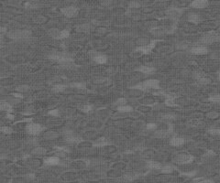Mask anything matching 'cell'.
I'll use <instances>...</instances> for the list:
<instances>
[{
	"label": "cell",
	"mask_w": 220,
	"mask_h": 183,
	"mask_svg": "<svg viewBox=\"0 0 220 183\" xmlns=\"http://www.w3.org/2000/svg\"><path fill=\"white\" fill-rule=\"evenodd\" d=\"M31 31L28 29H12L7 33L8 37L12 40H25L31 37Z\"/></svg>",
	"instance_id": "obj_1"
},
{
	"label": "cell",
	"mask_w": 220,
	"mask_h": 183,
	"mask_svg": "<svg viewBox=\"0 0 220 183\" xmlns=\"http://www.w3.org/2000/svg\"><path fill=\"white\" fill-rule=\"evenodd\" d=\"M194 157L192 156L191 154L181 153V154H177L176 156H174V158H173V161L178 165H187V164L192 163L194 161Z\"/></svg>",
	"instance_id": "obj_2"
},
{
	"label": "cell",
	"mask_w": 220,
	"mask_h": 183,
	"mask_svg": "<svg viewBox=\"0 0 220 183\" xmlns=\"http://www.w3.org/2000/svg\"><path fill=\"white\" fill-rule=\"evenodd\" d=\"M220 40V35L215 31H209L201 38V42L204 44H212Z\"/></svg>",
	"instance_id": "obj_3"
},
{
	"label": "cell",
	"mask_w": 220,
	"mask_h": 183,
	"mask_svg": "<svg viewBox=\"0 0 220 183\" xmlns=\"http://www.w3.org/2000/svg\"><path fill=\"white\" fill-rule=\"evenodd\" d=\"M25 129H26V132L29 135H30V136H37V135H40L42 132L43 127L40 124L29 123V124H27Z\"/></svg>",
	"instance_id": "obj_4"
},
{
	"label": "cell",
	"mask_w": 220,
	"mask_h": 183,
	"mask_svg": "<svg viewBox=\"0 0 220 183\" xmlns=\"http://www.w3.org/2000/svg\"><path fill=\"white\" fill-rule=\"evenodd\" d=\"M61 12L64 16H66L68 18H72V17H75L78 15L79 10L75 7L69 6V7H64V8H61Z\"/></svg>",
	"instance_id": "obj_5"
},
{
	"label": "cell",
	"mask_w": 220,
	"mask_h": 183,
	"mask_svg": "<svg viewBox=\"0 0 220 183\" xmlns=\"http://www.w3.org/2000/svg\"><path fill=\"white\" fill-rule=\"evenodd\" d=\"M183 9L179 8H171L167 10V15L172 20H178L182 16Z\"/></svg>",
	"instance_id": "obj_6"
},
{
	"label": "cell",
	"mask_w": 220,
	"mask_h": 183,
	"mask_svg": "<svg viewBox=\"0 0 220 183\" xmlns=\"http://www.w3.org/2000/svg\"><path fill=\"white\" fill-rule=\"evenodd\" d=\"M25 163H26V165H27L29 168H31V169H38V168L41 167L42 165L44 164L43 163V160L38 158H28Z\"/></svg>",
	"instance_id": "obj_7"
},
{
	"label": "cell",
	"mask_w": 220,
	"mask_h": 183,
	"mask_svg": "<svg viewBox=\"0 0 220 183\" xmlns=\"http://www.w3.org/2000/svg\"><path fill=\"white\" fill-rule=\"evenodd\" d=\"M30 154H31V156H33V158H39L47 154V149L45 148H42V146H36V148H34L30 151Z\"/></svg>",
	"instance_id": "obj_8"
},
{
	"label": "cell",
	"mask_w": 220,
	"mask_h": 183,
	"mask_svg": "<svg viewBox=\"0 0 220 183\" xmlns=\"http://www.w3.org/2000/svg\"><path fill=\"white\" fill-rule=\"evenodd\" d=\"M88 166V163L84 160L78 159V160H73L71 163V168L75 169V170H84Z\"/></svg>",
	"instance_id": "obj_9"
},
{
	"label": "cell",
	"mask_w": 220,
	"mask_h": 183,
	"mask_svg": "<svg viewBox=\"0 0 220 183\" xmlns=\"http://www.w3.org/2000/svg\"><path fill=\"white\" fill-rule=\"evenodd\" d=\"M60 161H61V158L59 157L52 156V157L44 158L43 163H44V165H47V166H56V165H60Z\"/></svg>",
	"instance_id": "obj_10"
},
{
	"label": "cell",
	"mask_w": 220,
	"mask_h": 183,
	"mask_svg": "<svg viewBox=\"0 0 220 183\" xmlns=\"http://www.w3.org/2000/svg\"><path fill=\"white\" fill-rule=\"evenodd\" d=\"M209 5V2L206 1V0H194L190 4V7L194 8H197V9H201V8H207Z\"/></svg>",
	"instance_id": "obj_11"
},
{
	"label": "cell",
	"mask_w": 220,
	"mask_h": 183,
	"mask_svg": "<svg viewBox=\"0 0 220 183\" xmlns=\"http://www.w3.org/2000/svg\"><path fill=\"white\" fill-rule=\"evenodd\" d=\"M60 136V134L53 130H48L42 134V137L46 140H55Z\"/></svg>",
	"instance_id": "obj_12"
},
{
	"label": "cell",
	"mask_w": 220,
	"mask_h": 183,
	"mask_svg": "<svg viewBox=\"0 0 220 183\" xmlns=\"http://www.w3.org/2000/svg\"><path fill=\"white\" fill-rule=\"evenodd\" d=\"M208 52V49L206 46H197L191 50V53L194 55H205Z\"/></svg>",
	"instance_id": "obj_13"
},
{
	"label": "cell",
	"mask_w": 220,
	"mask_h": 183,
	"mask_svg": "<svg viewBox=\"0 0 220 183\" xmlns=\"http://www.w3.org/2000/svg\"><path fill=\"white\" fill-rule=\"evenodd\" d=\"M93 146H94V143L91 141H88V140H82L80 143L77 144V148L82 150L89 149L91 148H93Z\"/></svg>",
	"instance_id": "obj_14"
},
{
	"label": "cell",
	"mask_w": 220,
	"mask_h": 183,
	"mask_svg": "<svg viewBox=\"0 0 220 183\" xmlns=\"http://www.w3.org/2000/svg\"><path fill=\"white\" fill-rule=\"evenodd\" d=\"M77 178V174L73 171H67L62 174V178L64 181H72Z\"/></svg>",
	"instance_id": "obj_15"
},
{
	"label": "cell",
	"mask_w": 220,
	"mask_h": 183,
	"mask_svg": "<svg viewBox=\"0 0 220 183\" xmlns=\"http://www.w3.org/2000/svg\"><path fill=\"white\" fill-rule=\"evenodd\" d=\"M187 18H188V21L193 24H199L202 20L201 16L197 13H190Z\"/></svg>",
	"instance_id": "obj_16"
},
{
	"label": "cell",
	"mask_w": 220,
	"mask_h": 183,
	"mask_svg": "<svg viewBox=\"0 0 220 183\" xmlns=\"http://www.w3.org/2000/svg\"><path fill=\"white\" fill-rule=\"evenodd\" d=\"M75 30L80 33H89L91 31V25L88 23H83L75 27Z\"/></svg>",
	"instance_id": "obj_17"
},
{
	"label": "cell",
	"mask_w": 220,
	"mask_h": 183,
	"mask_svg": "<svg viewBox=\"0 0 220 183\" xmlns=\"http://www.w3.org/2000/svg\"><path fill=\"white\" fill-rule=\"evenodd\" d=\"M137 70L143 73V74L150 75V74H152L153 72H155L156 69L154 67H150V66H141V67L138 68Z\"/></svg>",
	"instance_id": "obj_18"
},
{
	"label": "cell",
	"mask_w": 220,
	"mask_h": 183,
	"mask_svg": "<svg viewBox=\"0 0 220 183\" xmlns=\"http://www.w3.org/2000/svg\"><path fill=\"white\" fill-rule=\"evenodd\" d=\"M147 167L150 170H160L162 168V165L160 162L153 161V160H149L147 161Z\"/></svg>",
	"instance_id": "obj_19"
},
{
	"label": "cell",
	"mask_w": 220,
	"mask_h": 183,
	"mask_svg": "<svg viewBox=\"0 0 220 183\" xmlns=\"http://www.w3.org/2000/svg\"><path fill=\"white\" fill-rule=\"evenodd\" d=\"M170 145L173 146H181L183 144L185 143V140L183 139L182 137H179V136H174L173 138H171L170 140Z\"/></svg>",
	"instance_id": "obj_20"
},
{
	"label": "cell",
	"mask_w": 220,
	"mask_h": 183,
	"mask_svg": "<svg viewBox=\"0 0 220 183\" xmlns=\"http://www.w3.org/2000/svg\"><path fill=\"white\" fill-rule=\"evenodd\" d=\"M171 133H172V131L169 128H168V130H156L154 136L158 137V138H164V137H167Z\"/></svg>",
	"instance_id": "obj_21"
},
{
	"label": "cell",
	"mask_w": 220,
	"mask_h": 183,
	"mask_svg": "<svg viewBox=\"0 0 220 183\" xmlns=\"http://www.w3.org/2000/svg\"><path fill=\"white\" fill-rule=\"evenodd\" d=\"M150 32L155 36H161L164 33H166V30H165L164 28H161V27H153L150 29Z\"/></svg>",
	"instance_id": "obj_22"
},
{
	"label": "cell",
	"mask_w": 220,
	"mask_h": 183,
	"mask_svg": "<svg viewBox=\"0 0 220 183\" xmlns=\"http://www.w3.org/2000/svg\"><path fill=\"white\" fill-rule=\"evenodd\" d=\"M33 22L36 24H44L48 21V17L44 15H38L33 17Z\"/></svg>",
	"instance_id": "obj_23"
},
{
	"label": "cell",
	"mask_w": 220,
	"mask_h": 183,
	"mask_svg": "<svg viewBox=\"0 0 220 183\" xmlns=\"http://www.w3.org/2000/svg\"><path fill=\"white\" fill-rule=\"evenodd\" d=\"M0 109H1V111H3V112L11 113L12 105L9 103L6 102V101H1V103H0Z\"/></svg>",
	"instance_id": "obj_24"
},
{
	"label": "cell",
	"mask_w": 220,
	"mask_h": 183,
	"mask_svg": "<svg viewBox=\"0 0 220 183\" xmlns=\"http://www.w3.org/2000/svg\"><path fill=\"white\" fill-rule=\"evenodd\" d=\"M60 33H61V30H59L58 28H50V29H48V31H47V34L50 37V38L57 39V40L59 39Z\"/></svg>",
	"instance_id": "obj_25"
},
{
	"label": "cell",
	"mask_w": 220,
	"mask_h": 183,
	"mask_svg": "<svg viewBox=\"0 0 220 183\" xmlns=\"http://www.w3.org/2000/svg\"><path fill=\"white\" fill-rule=\"evenodd\" d=\"M94 61L96 62V63H98V64H105L106 62H107V58H106V56L105 55H104V54H100V53H98L96 56H95L94 58Z\"/></svg>",
	"instance_id": "obj_26"
},
{
	"label": "cell",
	"mask_w": 220,
	"mask_h": 183,
	"mask_svg": "<svg viewBox=\"0 0 220 183\" xmlns=\"http://www.w3.org/2000/svg\"><path fill=\"white\" fill-rule=\"evenodd\" d=\"M151 40L147 39V38H139L137 40H136V44L139 46V47H145V46H148L149 44H151Z\"/></svg>",
	"instance_id": "obj_27"
},
{
	"label": "cell",
	"mask_w": 220,
	"mask_h": 183,
	"mask_svg": "<svg viewBox=\"0 0 220 183\" xmlns=\"http://www.w3.org/2000/svg\"><path fill=\"white\" fill-rule=\"evenodd\" d=\"M29 89H30V87H29V85H27V84H21V85L17 86L16 91L17 92V93H20V94H23L27 93V92H29Z\"/></svg>",
	"instance_id": "obj_28"
},
{
	"label": "cell",
	"mask_w": 220,
	"mask_h": 183,
	"mask_svg": "<svg viewBox=\"0 0 220 183\" xmlns=\"http://www.w3.org/2000/svg\"><path fill=\"white\" fill-rule=\"evenodd\" d=\"M65 90H66V85L63 84H56V85H53L51 88V91L54 92V93H63Z\"/></svg>",
	"instance_id": "obj_29"
},
{
	"label": "cell",
	"mask_w": 220,
	"mask_h": 183,
	"mask_svg": "<svg viewBox=\"0 0 220 183\" xmlns=\"http://www.w3.org/2000/svg\"><path fill=\"white\" fill-rule=\"evenodd\" d=\"M94 146H100V148H104V146H107V141L105 137H100L96 139V141L94 142Z\"/></svg>",
	"instance_id": "obj_30"
},
{
	"label": "cell",
	"mask_w": 220,
	"mask_h": 183,
	"mask_svg": "<svg viewBox=\"0 0 220 183\" xmlns=\"http://www.w3.org/2000/svg\"><path fill=\"white\" fill-rule=\"evenodd\" d=\"M174 170V167H173L172 165H165V166H162L160 172L163 174H170Z\"/></svg>",
	"instance_id": "obj_31"
},
{
	"label": "cell",
	"mask_w": 220,
	"mask_h": 183,
	"mask_svg": "<svg viewBox=\"0 0 220 183\" xmlns=\"http://www.w3.org/2000/svg\"><path fill=\"white\" fill-rule=\"evenodd\" d=\"M118 111L119 113H130L133 111V107L130 106V105H124V106H121V107H118Z\"/></svg>",
	"instance_id": "obj_32"
},
{
	"label": "cell",
	"mask_w": 220,
	"mask_h": 183,
	"mask_svg": "<svg viewBox=\"0 0 220 183\" xmlns=\"http://www.w3.org/2000/svg\"><path fill=\"white\" fill-rule=\"evenodd\" d=\"M208 101L211 103H215V104H220V94H211L208 97Z\"/></svg>",
	"instance_id": "obj_33"
},
{
	"label": "cell",
	"mask_w": 220,
	"mask_h": 183,
	"mask_svg": "<svg viewBox=\"0 0 220 183\" xmlns=\"http://www.w3.org/2000/svg\"><path fill=\"white\" fill-rule=\"evenodd\" d=\"M0 131H1V133L4 134V135H10V134H12L14 132L13 128L10 127V126H8V125L7 126H2L1 128H0Z\"/></svg>",
	"instance_id": "obj_34"
},
{
	"label": "cell",
	"mask_w": 220,
	"mask_h": 183,
	"mask_svg": "<svg viewBox=\"0 0 220 183\" xmlns=\"http://www.w3.org/2000/svg\"><path fill=\"white\" fill-rule=\"evenodd\" d=\"M127 99L124 98V97H121V98H118L115 103H114V105L118 106V107H121V106H124V105H127Z\"/></svg>",
	"instance_id": "obj_35"
},
{
	"label": "cell",
	"mask_w": 220,
	"mask_h": 183,
	"mask_svg": "<svg viewBox=\"0 0 220 183\" xmlns=\"http://www.w3.org/2000/svg\"><path fill=\"white\" fill-rule=\"evenodd\" d=\"M80 110H81L83 113L87 114V113L92 112V110H93V107H92V105H90V104H84V105H82L80 107Z\"/></svg>",
	"instance_id": "obj_36"
},
{
	"label": "cell",
	"mask_w": 220,
	"mask_h": 183,
	"mask_svg": "<svg viewBox=\"0 0 220 183\" xmlns=\"http://www.w3.org/2000/svg\"><path fill=\"white\" fill-rule=\"evenodd\" d=\"M141 103L144 104V105H148V106H151V104H155L154 100L151 97H145L141 100Z\"/></svg>",
	"instance_id": "obj_37"
},
{
	"label": "cell",
	"mask_w": 220,
	"mask_h": 183,
	"mask_svg": "<svg viewBox=\"0 0 220 183\" xmlns=\"http://www.w3.org/2000/svg\"><path fill=\"white\" fill-rule=\"evenodd\" d=\"M144 93V92L139 90V89H136V88H132L130 92V94L132 95V96H140L142 95V94Z\"/></svg>",
	"instance_id": "obj_38"
},
{
	"label": "cell",
	"mask_w": 220,
	"mask_h": 183,
	"mask_svg": "<svg viewBox=\"0 0 220 183\" xmlns=\"http://www.w3.org/2000/svg\"><path fill=\"white\" fill-rule=\"evenodd\" d=\"M206 116L208 118V119H215L219 116V114L215 111H210L208 113H206Z\"/></svg>",
	"instance_id": "obj_39"
},
{
	"label": "cell",
	"mask_w": 220,
	"mask_h": 183,
	"mask_svg": "<svg viewBox=\"0 0 220 183\" xmlns=\"http://www.w3.org/2000/svg\"><path fill=\"white\" fill-rule=\"evenodd\" d=\"M137 109H138V111H139V112H142V113H148V112L151 111V107L148 106V105H144V104L139 106Z\"/></svg>",
	"instance_id": "obj_40"
},
{
	"label": "cell",
	"mask_w": 220,
	"mask_h": 183,
	"mask_svg": "<svg viewBox=\"0 0 220 183\" xmlns=\"http://www.w3.org/2000/svg\"><path fill=\"white\" fill-rule=\"evenodd\" d=\"M70 36V32L69 30H66V29H63V30H61V33H60V36H59V39L58 40H63V39H66Z\"/></svg>",
	"instance_id": "obj_41"
},
{
	"label": "cell",
	"mask_w": 220,
	"mask_h": 183,
	"mask_svg": "<svg viewBox=\"0 0 220 183\" xmlns=\"http://www.w3.org/2000/svg\"><path fill=\"white\" fill-rule=\"evenodd\" d=\"M104 151L108 154H112L113 152L116 151V148L114 146H104Z\"/></svg>",
	"instance_id": "obj_42"
},
{
	"label": "cell",
	"mask_w": 220,
	"mask_h": 183,
	"mask_svg": "<svg viewBox=\"0 0 220 183\" xmlns=\"http://www.w3.org/2000/svg\"><path fill=\"white\" fill-rule=\"evenodd\" d=\"M71 87H73V88H76V89H84L85 88V85L84 83H82V82H75V83H72L71 84Z\"/></svg>",
	"instance_id": "obj_43"
},
{
	"label": "cell",
	"mask_w": 220,
	"mask_h": 183,
	"mask_svg": "<svg viewBox=\"0 0 220 183\" xmlns=\"http://www.w3.org/2000/svg\"><path fill=\"white\" fill-rule=\"evenodd\" d=\"M146 128H147V129H148V130L154 131V130H156V129H157V124H153V123L147 124Z\"/></svg>",
	"instance_id": "obj_44"
},
{
	"label": "cell",
	"mask_w": 220,
	"mask_h": 183,
	"mask_svg": "<svg viewBox=\"0 0 220 183\" xmlns=\"http://www.w3.org/2000/svg\"><path fill=\"white\" fill-rule=\"evenodd\" d=\"M208 132L213 136H220V129L219 128H213V129H210Z\"/></svg>",
	"instance_id": "obj_45"
},
{
	"label": "cell",
	"mask_w": 220,
	"mask_h": 183,
	"mask_svg": "<svg viewBox=\"0 0 220 183\" xmlns=\"http://www.w3.org/2000/svg\"><path fill=\"white\" fill-rule=\"evenodd\" d=\"M27 181H28V179L26 178H15L14 179V183H27Z\"/></svg>",
	"instance_id": "obj_46"
},
{
	"label": "cell",
	"mask_w": 220,
	"mask_h": 183,
	"mask_svg": "<svg viewBox=\"0 0 220 183\" xmlns=\"http://www.w3.org/2000/svg\"><path fill=\"white\" fill-rule=\"evenodd\" d=\"M120 173L117 170H113L112 171H110V172H108V176L109 177H117V176H118Z\"/></svg>",
	"instance_id": "obj_47"
},
{
	"label": "cell",
	"mask_w": 220,
	"mask_h": 183,
	"mask_svg": "<svg viewBox=\"0 0 220 183\" xmlns=\"http://www.w3.org/2000/svg\"><path fill=\"white\" fill-rule=\"evenodd\" d=\"M215 155V153L213 151V150H208L205 155H204V157L205 158H212V157H214Z\"/></svg>",
	"instance_id": "obj_48"
},
{
	"label": "cell",
	"mask_w": 220,
	"mask_h": 183,
	"mask_svg": "<svg viewBox=\"0 0 220 183\" xmlns=\"http://www.w3.org/2000/svg\"><path fill=\"white\" fill-rule=\"evenodd\" d=\"M140 7V4L139 2H130V8H138Z\"/></svg>",
	"instance_id": "obj_49"
},
{
	"label": "cell",
	"mask_w": 220,
	"mask_h": 183,
	"mask_svg": "<svg viewBox=\"0 0 220 183\" xmlns=\"http://www.w3.org/2000/svg\"><path fill=\"white\" fill-rule=\"evenodd\" d=\"M13 97H15V98H17V99H22L23 98V95H22V94H20V93H17H17L15 94H11Z\"/></svg>",
	"instance_id": "obj_50"
},
{
	"label": "cell",
	"mask_w": 220,
	"mask_h": 183,
	"mask_svg": "<svg viewBox=\"0 0 220 183\" xmlns=\"http://www.w3.org/2000/svg\"><path fill=\"white\" fill-rule=\"evenodd\" d=\"M96 31H97V33L104 34V33H105V32H106V28H98Z\"/></svg>",
	"instance_id": "obj_51"
},
{
	"label": "cell",
	"mask_w": 220,
	"mask_h": 183,
	"mask_svg": "<svg viewBox=\"0 0 220 183\" xmlns=\"http://www.w3.org/2000/svg\"><path fill=\"white\" fill-rule=\"evenodd\" d=\"M6 117H7L8 119H10V120H13V119H14V116L11 115L10 113H8L7 116H6Z\"/></svg>",
	"instance_id": "obj_52"
},
{
	"label": "cell",
	"mask_w": 220,
	"mask_h": 183,
	"mask_svg": "<svg viewBox=\"0 0 220 183\" xmlns=\"http://www.w3.org/2000/svg\"><path fill=\"white\" fill-rule=\"evenodd\" d=\"M217 77H218V80L220 81V71L217 72Z\"/></svg>",
	"instance_id": "obj_53"
}]
</instances>
